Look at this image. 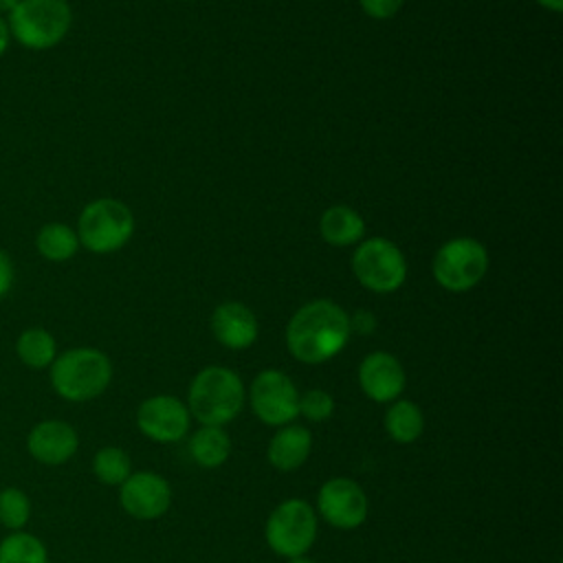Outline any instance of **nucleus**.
<instances>
[{"label":"nucleus","instance_id":"21","mask_svg":"<svg viewBox=\"0 0 563 563\" xmlns=\"http://www.w3.org/2000/svg\"><path fill=\"white\" fill-rule=\"evenodd\" d=\"M385 429L396 442L409 444L418 440L424 429L422 411L411 400H398L385 413Z\"/></svg>","mask_w":563,"mask_h":563},{"label":"nucleus","instance_id":"24","mask_svg":"<svg viewBox=\"0 0 563 563\" xmlns=\"http://www.w3.org/2000/svg\"><path fill=\"white\" fill-rule=\"evenodd\" d=\"M31 517V501L24 490L9 486L0 490V523L9 530H20Z\"/></svg>","mask_w":563,"mask_h":563},{"label":"nucleus","instance_id":"26","mask_svg":"<svg viewBox=\"0 0 563 563\" xmlns=\"http://www.w3.org/2000/svg\"><path fill=\"white\" fill-rule=\"evenodd\" d=\"M405 0H358L361 9L365 15L374 18V20H387L394 18Z\"/></svg>","mask_w":563,"mask_h":563},{"label":"nucleus","instance_id":"22","mask_svg":"<svg viewBox=\"0 0 563 563\" xmlns=\"http://www.w3.org/2000/svg\"><path fill=\"white\" fill-rule=\"evenodd\" d=\"M0 563H48V554L35 534L13 530L0 541Z\"/></svg>","mask_w":563,"mask_h":563},{"label":"nucleus","instance_id":"5","mask_svg":"<svg viewBox=\"0 0 563 563\" xmlns=\"http://www.w3.org/2000/svg\"><path fill=\"white\" fill-rule=\"evenodd\" d=\"M75 231L79 246L90 253H114L132 238L134 216L130 207L117 198H97L81 209Z\"/></svg>","mask_w":563,"mask_h":563},{"label":"nucleus","instance_id":"29","mask_svg":"<svg viewBox=\"0 0 563 563\" xmlns=\"http://www.w3.org/2000/svg\"><path fill=\"white\" fill-rule=\"evenodd\" d=\"M9 42H11L9 24H7V20L0 15V57L7 53V48H9Z\"/></svg>","mask_w":563,"mask_h":563},{"label":"nucleus","instance_id":"27","mask_svg":"<svg viewBox=\"0 0 563 563\" xmlns=\"http://www.w3.org/2000/svg\"><path fill=\"white\" fill-rule=\"evenodd\" d=\"M376 328V317L369 312V310H356L352 317H350V330L352 332H358V334H369L374 332Z\"/></svg>","mask_w":563,"mask_h":563},{"label":"nucleus","instance_id":"18","mask_svg":"<svg viewBox=\"0 0 563 563\" xmlns=\"http://www.w3.org/2000/svg\"><path fill=\"white\" fill-rule=\"evenodd\" d=\"M37 253L48 262H66L79 249L77 231L64 222H48L37 231L35 238Z\"/></svg>","mask_w":563,"mask_h":563},{"label":"nucleus","instance_id":"17","mask_svg":"<svg viewBox=\"0 0 563 563\" xmlns=\"http://www.w3.org/2000/svg\"><path fill=\"white\" fill-rule=\"evenodd\" d=\"M319 231L330 246H352L365 238V220L347 205H332L321 213Z\"/></svg>","mask_w":563,"mask_h":563},{"label":"nucleus","instance_id":"6","mask_svg":"<svg viewBox=\"0 0 563 563\" xmlns=\"http://www.w3.org/2000/svg\"><path fill=\"white\" fill-rule=\"evenodd\" d=\"M488 271V251L475 238H451L433 255V279L449 292H466Z\"/></svg>","mask_w":563,"mask_h":563},{"label":"nucleus","instance_id":"16","mask_svg":"<svg viewBox=\"0 0 563 563\" xmlns=\"http://www.w3.org/2000/svg\"><path fill=\"white\" fill-rule=\"evenodd\" d=\"M312 449V435L306 427L299 424H286L282 427L271 444H268V462L277 468V471H295L299 468Z\"/></svg>","mask_w":563,"mask_h":563},{"label":"nucleus","instance_id":"11","mask_svg":"<svg viewBox=\"0 0 563 563\" xmlns=\"http://www.w3.org/2000/svg\"><path fill=\"white\" fill-rule=\"evenodd\" d=\"M119 501L121 508L136 519H156L167 512L172 504V490L161 475L152 471H139L130 473V477L121 484Z\"/></svg>","mask_w":563,"mask_h":563},{"label":"nucleus","instance_id":"14","mask_svg":"<svg viewBox=\"0 0 563 563\" xmlns=\"http://www.w3.org/2000/svg\"><path fill=\"white\" fill-rule=\"evenodd\" d=\"M79 446L77 431L64 420H44L37 422L26 440L29 453L48 466L68 462Z\"/></svg>","mask_w":563,"mask_h":563},{"label":"nucleus","instance_id":"10","mask_svg":"<svg viewBox=\"0 0 563 563\" xmlns=\"http://www.w3.org/2000/svg\"><path fill=\"white\" fill-rule=\"evenodd\" d=\"M317 506L323 519L341 530L358 528L367 519V497L363 488L347 477L328 479L319 490Z\"/></svg>","mask_w":563,"mask_h":563},{"label":"nucleus","instance_id":"25","mask_svg":"<svg viewBox=\"0 0 563 563\" xmlns=\"http://www.w3.org/2000/svg\"><path fill=\"white\" fill-rule=\"evenodd\" d=\"M334 411V398L325 389H308L299 396V413L308 420H328Z\"/></svg>","mask_w":563,"mask_h":563},{"label":"nucleus","instance_id":"7","mask_svg":"<svg viewBox=\"0 0 563 563\" xmlns=\"http://www.w3.org/2000/svg\"><path fill=\"white\" fill-rule=\"evenodd\" d=\"M350 266L358 284L378 295L398 290L407 279V260L387 238L361 240L352 253Z\"/></svg>","mask_w":563,"mask_h":563},{"label":"nucleus","instance_id":"20","mask_svg":"<svg viewBox=\"0 0 563 563\" xmlns=\"http://www.w3.org/2000/svg\"><path fill=\"white\" fill-rule=\"evenodd\" d=\"M18 358L33 369L48 367L57 356V343L53 334L44 328H29L15 341Z\"/></svg>","mask_w":563,"mask_h":563},{"label":"nucleus","instance_id":"4","mask_svg":"<svg viewBox=\"0 0 563 563\" xmlns=\"http://www.w3.org/2000/svg\"><path fill=\"white\" fill-rule=\"evenodd\" d=\"M9 33L31 51L57 46L73 24L68 0H20L9 13Z\"/></svg>","mask_w":563,"mask_h":563},{"label":"nucleus","instance_id":"9","mask_svg":"<svg viewBox=\"0 0 563 563\" xmlns=\"http://www.w3.org/2000/svg\"><path fill=\"white\" fill-rule=\"evenodd\" d=\"M251 407L255 416L273 427L292 422L299 413V394L295 383L279 369H264L251 383Z\"/></svg>","mask_w":563,"mask_h":563},{"label":"nucleus","instance_id":"31","mask_svg":"<svg viewBox=\"0 0 563 563\" xmlns=\"http://www.w3.org/2000/svg\"><path fill=\"white\" fill-rule=\"evenodd\" d=\"M20 0H0V13H11Z\"/></svg>","mask_w":563,"mask_h":563},{"label":"nucleus","instance_id":"15","mask_svg":"<svg viewBox=\"0 0 563 563\" xmlns=\"http://www.w3.org/2000/svg\"><path fill=\"white\" fill-rule=\"evenodd\" d=\"M211 332L229 350H244L257 339V319L240 301H224L211 312Z\"/></svg>","mask_w":563,"mask_h":563},{"label":"nucleus","instance_id":"23","mask_svg":"<svg viewBox=\"0 0 563 563\" xmlns=\"http://www.w3.org/2000/svg\"><path fill=\"white\" fill-rule=\"evenodd\" d=\"M92 471L99 482H103L108 486H121L130 477L132 466H130V457L123 449L106 446V449L97 451V455L92 460Z\"/></svg>","mask_w":563,"mask_h":563},{"label":"nucleus","instance_id":"2","mask_svg":"<svg viewBox=\"0 0 563 563\" xmlns=\"http://www.w3.org/2000/svg\"><path fill=\"white\" fill-rule=\"evenodd\" d=\"M244 405V385L240 376L220 365L200 369L189 385V416L207 427L231 422Z\"/></svg>","mask_w":563,"mask_h":563},{"label":"nucleus","instance_id":"33","mask_svg":"<svg viewBox=\"0 0 563 563\" xmlns=\"http://www.w3.org/2000/svg\"><path fill=\"white\" fill-rule=\"evenodd\" d=\"M183 2H189V0H183Z\"/></svg>","mask_w":563,"mask_h":563},{"label":"nucleus","instance_id":"28","mask_svg":"<svg viewBox=\"0 0 563 563\" xmlns=\"http://www.w3.org/2000/svg\"><path fill=\"white\" fill-rule=\"evenodd\" d=\"M11 286H13V262L0 249V299L11 290Z\"/></svg>","mask_w":563,"mask_h":563},{"label":"nucleus","instance_id":"19","mask_svg":"<svg viewBox=\"0 0 563 563\" xmlns=\"http://www.w3.org/2000/svg\"><path fill=\"white\" fill-rule=\"evenodd\" d=\"M189 451L191 457L205 466V468H216L220 466L229 453H231V440L224 433L222 427H207L202 424L189 440Z\"/></svg>","mask_w":563,"mask_h":563},{"label":"nucleus","instance_id":"12","mask_svg":"<svg viewBox=\"0 0 563 563\" xmlns=\"http://www.w3.org/2000/svg\"><path fill=\"white\" fill-rule=\"evenodd\" d=\"M136 424L156 442H176L189 429V409L174 396H152L141 402Z\"/></svg>","mask_w":563,"mask_h":563},{"label":"nucleus","instance_id":"3","mask_svg":"<svg viewBox=\"0 0 563 563\" xmlns=\"http://www.w3.org/2000/svg\"><path fill=\"white\" fill-rule=\"evenodd\" d=\"M112 378L110 358L95 347H73L51 363L53 389L73 402L92 400L106 391Z\"/></svg>","mask_w":563,"mask_h":563},{"label":"nucleus","instance_id":"13","mask_svg":"<svg viewBox=\"0 0 563 563\" xmlns=\"http://www.w3.org/2000/svg\"><path fill=\"white\" fill-rule=\"evenodd\" d=\"M358 383L372 400L389 402L405 389V369L394 354L372 352L361 361Z\"/></svg>","mask_w":563,"mask_h":563},{"label":"nucleus","instance_id":"1","mask_svg":"<svg viewBox=\"0 0 563 563\" xmlns=\"http://www.w3.org/2000/svg\"><path fill=\"white\" fill-rule=\"evenodd\" d=\"M350 314L330 299L303 303L286 325L288 352L308 365L336 356L350 339Z\"/></svg>","mask_w":563,"mask_h":563},{"label":"nucleus","instance_id":"32","mask_svg":"<svg viewBox=\"0 0 563 563\" xmlns=\"http://www.w3.org/2000/svg\"><path fill=\"white\" fill-rule=\"evenodd\" d=\"M288 563H314V561H310V559H306V556H295V559H290Z\"/></svg>","mask_w":563,"mask_h":563},{"label":"nucleus","instance_id":"30","mask_svg":"<svg viewBox=\"0 0 563 563\" xmlns=\"http://www.w3.org/2000/svg\"><path fill=\"white\" fill-rule=\"evenodd\" d=\"M537 4H541L543 9H548L552 13H561L563 11V0H537Z\"/></svg>","mask_w":563,"mask_h":563},{"label":"nucleus","instance_id":"8","mask_svg":"<svg viewBox=\"0 0 563 563\" xmlns=\"http://www.w3.org/2000/svg\"><path fill=\"white\" fill-rule=\"evenodd\" d=\"M264 532L273 552L288 559L303 556L317 537V515L308 501L288 499L271 512Z\"/></svg>","mask_w":563,"mask_h":563}]
</instances>
